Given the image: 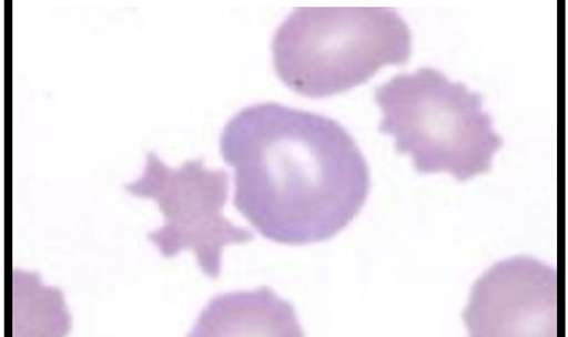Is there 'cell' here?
Returning a JSON list of instances; mask_svg holds the SVG:
<instances>
[{"instance_id":"cell-4","label":"cell","mask_w":568,"mask_h":337,"mask_svg":"<svg viewBox=\"0 0 568 337\" xmlns=\"http://www.w3.org/2000/svg\"><path fill=\"white\" fill-rule=\"evenodd\" d=\"M125 191L152 198L164 215V225L148 234L164 258L193 251L205 276H221L222 253L229 244L255 238L250 228L235 226L223 215L227 202L229 175L211 170L200 157L171 168L154 152L146 154L145 170Z\"/></svg>"},{"instance_id":"cell-2","label":"cell","mask_w":568,"mask_h":337,"mask_svg":"<svg viewBox=\"0 0 568 337\" xmlns=\"http://www.w3.org/2000/svg\"><path fill=\"white\" fill-rule=\"evenodd\" d=\"M410 55V28L388 8H300L273 39L278 78L310 99L357 88Z\"/></svg>"},{"instance_id":"cell-1","label":"cell","mask_w":568,"mask_h":337,"mask_svg":"<svg viewBox=\"0 0 568 337\" xmlns=\"http://www.w3.org/2000/svg\"><path fill=\"white\" fill-rule=\"evenodd\" d=\"M234 168V205L272 242L329 239L363 210L371 188L357 142L324 114L265 102L244 108L221 135Z\"/></svg>"},{"instance_id":"cell-3","label":"cell","mask_w":568,"mask_h":337,"mask_svg":"<svg viewBox=\"0 0 568 337\" xmlns=\"http://www.w3.org/2000/svg\"><path fill=\"white\" fill-rule=\"evenodd\" d=\"M375 101L383 112L378 130L394 136L398 153L410 154L418 173L468 181L487 173L504 145L481 95L434 68L378 85Z\"/></svg>"},{"instance_id":"cell-6","label":"cell","mask_w":568,"mask_h":337,"mask_svg":"<svg viewBox=\"0 0 568 337\" xmlns=\"http://www.w3.org/2000/svg\"><path fill=\"white\" fill-rule=\"evenodd\" d=\"M193 335L302 336L294 307L272 289L217 296L205 308Z\"/></svg>"},{"instance_id":"cell-5","label":"cell","mask_w":568,"mask_h":337,"mask_svg":"<svg viewBox=\"0 0 568 337\" xmlns=\"http://www.w3.org/2000/svg\"><path fill=\"white\" fill-rule=\"evenodd\" d=\"M473 336L558 335V273L530 256L498 262L475 283L463 314Z\"/></svg>"}]
</instances>
